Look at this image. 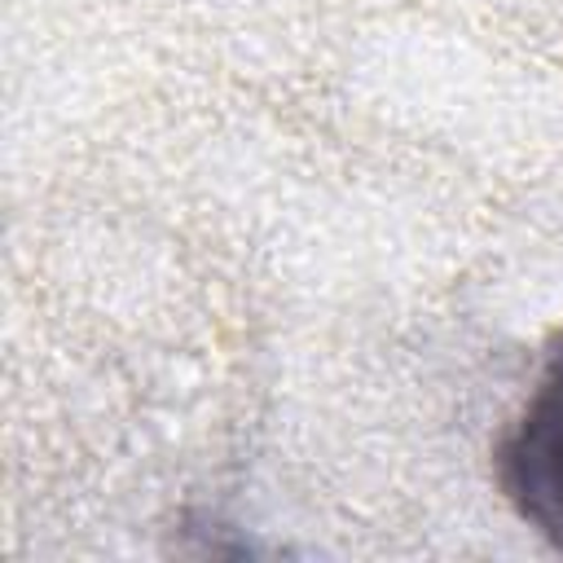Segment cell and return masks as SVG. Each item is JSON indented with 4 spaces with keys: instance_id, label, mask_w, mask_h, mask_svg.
Here are the masks:
<instances>
[{
    "instance_id": "1",
    "label": "cell",
    "mask_w": 563,
    "mask_h": 563,
    "mask_svg": "<svg viewBox=\"0 0 563 563\" xmlns=\"http://www.w3.org/2000/svg\"><path fill=\"white\" fill-rule=\"evenodd\" d=\"M497 475L515 515L563 554V334L501 435Z\"/></svg>"
}]
</instances>
